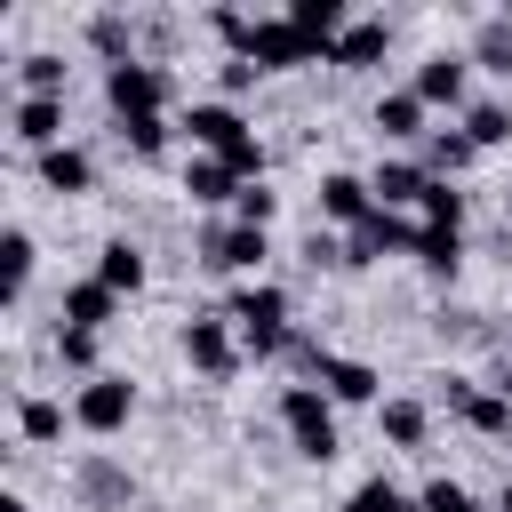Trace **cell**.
Listing matches in <instances>:
<instances>
[{
    "instance_id": "cell-1",
    "label": "cell",
    "mask_w": 512,
    "mask_h": 512,
    "mask_svg": "<svg viewBox=\"0 0 512 512\" xmlns=\"http://www.w3.org/2000/svg\"><path fill=\"white\" fill-rule=\"evenodd\" d=\"M280 424H288V448L304 456V464H328L344 440H336V400L320 392V384H288L280 392Z\"/></svg>"
},
{
    "instance_id": "cell-2",
    "label": "cell",
    "mask_w": 512,
    "mask_h": 512,
    "mask_svg": "<svg viewBox=\"0 0 512 512\" xmlns=\"http://www.w3.org/2000/svg\"><path fill=\"white\" fill-rule=\"evenodd\" d=\"M232 320H240V336H248V352H256V360H272V352L288 344V296H280L272 280L240 288V296H232Z\"/></svg>"
},
{
    "instance_id": "cell-3",
    "label": "cell",
    "mask_w": 512,
    "mask_h": 512,
    "mask_svg": "<svg viewBox=\"0 0 512 512\" xmlns=\"http://www.w3.org/2000/svg\"><path fill=\"white\" fill-rule=\"evenodd\" d=\"M128 416H136V384H128V376H112V368H104V376H88V384L72 392V424H80V432H96V440H112Z\"/></svg>"
},
{
    "instance_id": "cell-4",
    "label": "cell",
    "mask_w": 512,
    "mask_h": 512,
    "mask_svg": "<svg viewBox=\"0 0 512 512\" xmlns=\"http://www.w3.org/2000/svg\"><path fill=\"white\" fill-rule=\"evenodd\" d=\"M104 104H112L120 120H144V112H160V104H168V72H160V64H144V56H128V64H112V72H104Z\"/></svg>"
},
{
    "instance_id": "cell-5",
    "label": "cell",
    "mask_w": 512,
    "mask_h": 512,
    "mask_svg": "<svg viewBox=\"0 0 512 512\" xmlns=\"http://www.w3.org/2000/svg\"><path fill=\"white\" fill-rule=\"evenodd\" d=\"M248 64H256V72H288V64H328V48H312L288 16H256V32H248Z\"/></svg>"
},
{
    "instance_id": "cell-6",
    "label": "cell",
    "mask_w": 512,
    "mask_h": 512,
    "mask_svg": "<svg viewBox=\"0 0 512 512\" xmlns=\"http://www.w3.org/2000/svg\"><path fill=\"white\" fill-rule=\"evenodd\" d=\"M224 320H232V312H192V320H184V360H192L208 384H224V376L240 368V344H232Z\"/></svg>"
},
{
    "instance_id": "cell-7",
    "label": "cell",
    "mask_w": 512,
    "mask_h": 512,
    "mask_svg": "<svg viewBox=\"0 0 512 512\" xmlns=\"http://www.w3.org/2000/svg\"><path fill=\"white\" fill-rule=\"evenodd\" d=\"M184 136H192V144H200L208 160H232V152H240V144H248L256 128H248V120H240L232 104H192V112H184Z\"/></svg>"
},
{
    "instance_id": "cell-8",
    "label": "cell",
    "mask_w": 512,
    "mask_h": 512,
    "mask_svg": "<svg viewBox=\"0 0 512 512\" xmlns=\"http://www.w3.org/2000/svg\"><path fill=\"white\" fill-rule=\"evenodd\" d=\"M416 232H424V224H408V216L376 208V216L344 240V264H384V256H400V248H416Z\"/></svg>"
},
{
    "instance_id": "cell-9",
    "label": "cell",
    "mask_w": 512,
    "mask_h": 512,
    "mask_svg": "<svg viewBox=\"0 0 512 512\" xmlns=\"http://www.w3.org/2000/svg\"><path fill=\"white\" fill-rule=\"evenodd\" d=\"M272 248H264V232L256 224H208L200 232V264H216V272H256Z\"/></svg>"
},
{
    "instance_id": "cell-10",
    "label": "cell",
    "mask_w": 512,
    "mask_h": 512,
    "mask_svg": "<svg viewBox=\"0 0 512 512\" xmlns=\"http://www.w3.org/2000/svg\"><path fill=\"white\" fill-rule=\"evenodd\" d=\"M320 216L360 232V224L376 216V192H368V176H352V168H328V176H320Z\"/></svg>"
},
{
    "instance_id": "cell-11",
    "label": "cell",
    "mask_w": 512,
    "mask_h": 512,
    "mask_svg": "<svg viewBox=\"0 0 512 512\" xmlns=\"http://www.w3.org/2000/svg\"><path fill=\"white\" fill-rule=\"evenodd\" d=\"M448 408H456V424H472V432H512V400L504 392H480L472 376H448Z\"/></svg>"
},
{
    "instance_id": "cell-12",
    "label": "cell",
    "mask_w": 512,
    "mask_h": 512,
    "mask_svg": "<svg viewBox=\"0 0 512 512\" xmlns=\"http://www.w3.org/2000/svg\"><path fill=\"white\" fill-rule=\"evenodd\" d=\"M368 192H376V208H424V192H432V168L424 160H384L376 176H368Z\"/></svg>"
},
{
    "instance_id": "cell-13",
    "label": "cell",
    "mask_w": 512,
    "mask_h": 512,
    "mask_svg": "<svg viewBox=\"0 0 512 512\" xmlns=\"http://www.w3.org/2000/svg\"><path fill=\"white\" fill-rule=\"evenodd\" d=\"M384 56H392V24H384V16H352L328 64H344V72H368V64H384Z\"/></svg>"
},
{
    "instance_id": "cell-14",
    "label": "cell",
    "mask_w": 512,
    "mask_h": 512,
    "mask_svg": "<svg viewBox=\"0 0 512 512\" xmlns=\"http://www.w3.org/2000/svg\"><path fill=\"white\" fill-rule=\"evenodd\" d=\"M312 384H320L328 400H376V384H384V376H376L368 360H344V352H320V360H312Z\"/></svg>"
},
{
    "instance_id": "cell-15",
    "label": "cell",
    "mask_w": 512,
    "mask_h": 512,
    "mask_svg": "<svg viewBox=\"0 0 512 512\" xmlns=\"http://www.w3.org/2000/svg\"><path fill=\"white\" fill-rule=\"evenodd\" d=\"M16 144L56 152V144H64V96H24V104H16Z\"/></svg>"
},
{
    "instance_id": "cell-16",
    "label": "cell",
    "mask_w": 512,
    "mask_h": 512,
    "mask_svg": "<svg viewBox=\"0 0 512 512\" xmlns=\"http://www.w3.org/2000/svg\"><path fill=\"white\" fill-rule=\"evenodd\" d=\"M424 112H432V104H424L416 88H384L368 120H376V136H392V144H408V136H424Z\"/></svg>"
},
{
    "instance_id": "cell-17",
    "label": "cell",
    "mask_w": 512,
    "mask_h": 512,
    "mask_svg": "<svg viewBox=\"0 0 512 512\" xmlns=\"http://www.w3.org/2000/svg\"><path fill=\"white\" fill-rule=\"evenodd\" d=\"M40 184H48L56 200H80V192L96 184V160H88L80 144H56V152H40Z\"/></svg>"
},
{
    "instance_id": "cell-18",
    "label": "cell",
    "mask_w": 512,
    "mask_h": 512,
    "mask_svg": "<svg viewBox=\"0 0 512 512\" xmlns=\"http://www.w3.org/2000/svg\"><path fill=\"white\" fill-rule=\"evenodd\" d=\"M96 280H104L112 296H136V288H144V248H136L128 232H112V240L96 248Z\"/></svg>"
},
{
    "instance_id": "cell-19",
    "label": "cell",
    "mask_w": 512,
    "mask_h": 512,
    "mask_svg": "<svg viewBox=\"0 0 512 512\" xmlns=\"http://www.w3.org/2000/svg\"><path fill=\"white\" fill-rule=\"evenodd\" d=\"M288 24H296L312 48H328V56H336V40H344V24H352V16H344V0H288Z\"/></svg>"
},
{
    "instance_id": "cell-20",
    "label": "cell",
    "mask_w": 512,
    "mask_h": 512,
    "mask_svg": "<svg viewBox=\"0 0 512 512\" xmlns=\"http://www.w3.org/2000/svg\"><path fill=\"white\" fill-rule=\"evenodd\" d=\"M184 200H192V208H224V200H240V176H232L224 160L200 152V160L184 168Z\"/></svg>"
},
{
    "instance_id": "cell-21",
    "label": "cell",
    "mask_w": 512,
    "mask_h": 512,
    "mask_svg": "<svg viewBox=\"0 0 512 512\" xmlns=\"http://www.w3.org/2000/svg\"><path fill=\"white\" fill-rule=\"evenodd\" d=\"M112 304H120V296H112L104 280H72V288H64V304H56V320H64V328H104V320H112Z\"/></svg>"
},
{
    "instance_id": "cell-22",
    "label": "cell",
    "mask_w": 512,
    "mask_h": 512,
    "mask_svg": "<svg viewBox=\"0 0 512 512\" xmlns=\"http://www.w3.org/2000/svg\"><path fill=\"white\" fill-rule=\"evenodd\" d=\"M376 424H384L392 448H424V440H432V408H424V400H384Z\"/></svg>"
},
{
    "instance_id": "cell-23",
    "label": "cell",
    "mask_w": 512,
    "mask_h": 512,
    "mask_svg": "<svg viewBox=\"0 0 512 512\" xmlns=\"http://www.w3.org/2000/svg\"><path fill=\"white\" fill-rule=\"evenodd\" d=\"M416 96H424V104H456V96H464V56H448V48L424 56V64H416Z\"/></svg>"
},
{
    "instance_id": "cell-24",
    "label": "cell",
    "mask_w": 512,
    "mask_h": 512,
    "mask_svg": "<svg viewBox=\"0 0 512 512\" xmlns=\"http://www.w3.org/2000/svg\"><path fill=\"white\" fill-rule=\"evenodd\" d=\"M472 160H480V144H472L464 128H432V152H424V168H432V176H464Z\"/></svg>"
},
{
    "instance_id": "cell-25",
    "label": "cell",
    "mask_w": 512,
    "mask_h": 512,
    "mask_svg": "<svg viewBox=\"0 0 512 512\" xmlns=\"http://www.w3.org/2000/svg\"><path fill=\"white\" fill-rule=\"evenodd\" d=\"M416 264H424V272H440V280H456V264H464V232L424 224V232H416Z\"/></svg>"
},
{
    "instance_id": "cell-26",
    "label": "cell",
    "mask_w": 512,
    "mask_h": 512,
    "mask_svg": "<svg viewBox=\"0 0 512 512\" xmlns=\"http://www.w3.org/2000/svg\"><path fill=\"white\" fill-rule=\"evenodd\" d=\"M16 80H24V96H64V56L32 48V56H16Z\"/></svg>"
},
{
    "instance_id": "cell-27",
    "label": "cell",
    "mask_w": 512,
    "mask_h": 512,
    "mask_svg": "<svg viewBox=\"0 0 512 512\" xmlns=\"http://www.w3.org/2000/svg\"><path fill=\"white\" fill-rule=\"evenodd\" d=\"M16 432H24L32 448L64 440V408H56V400H40V392H32V400H16Z\"/></svg>"
},
{
    "instance_id": "cell-28",
    "label": "cell",
    "mask_w": 512,
    "mask_h": 512,
    "mask_svg": "<svg viewBox=\"0 0 512 512\" xmlns=\"http://www.w3.org/2000/svg\"><path fill=\"white\" fill-rule=\"evenodd\" d=\"M464 136L488 152V144H512V112L496 104V96H480V104H464Z\"/></svg>"
},
{
    "instance_id": "cell-29",
    "label": "cell",
    "mask_w": 512,
    "mask_h": 512,
    "mask_svg": "<svg viewBox=\"0 0 512 512\" xmlns=\"http://www.w3.org/2000/svg\"><path fill=\"white\" fill-rule=\"evenodd\" d=\"M344 512H424V504H416L408 488H392V480L376 472V480H360V488L344 496Z\"/></svg>"
},
{
    "instance_id": "cell-30",
    "label": "cell",
    "mask_w": 512,
    "mask_h": 512,
    "mask_svg": "<svg viewBox=\"0 0 512 512\" xmlns=\"http://www.w3.org/2000/svg\"><path fill=\"white\" fill-rule=\"evenodd\" d=\"M80 496H88V504H128V496H136V480H128L120 464H104V456H96V464L80 472Z\"/></svg>"
},
{
    "instance_id": "cell-31",
    "label": "cell",
    "mask_w": 512,
    "mask_h": 512,
    "mask_svg": "<svg viewBox=\"0 0 512 512\" xmlns=\"http://www.w3.org/2000/svg\"><path fill=\"white\" fill-rule=\"evenodd\" d=\"M120 144H128L136 160H160V152H168V112H144V120H120Z\"/></svg>"
},
{
    "instance_id": "cell-32",
    "label": "cell",
    "mask_w": 512,
    "mask_h": 512,
    "mask_svg": "<svg viewBox=\"0 0 512 512\" xmlns=\"http://www.w3.org/2000/svg\"><path fill=\"white\" fill-rule=\"evenodd\" d=\"M0 272H8V296H24V280H32V232L24 224L0 232Z\"/></svg>"
},
{
    "instance_id": "cell-33",
    "label": "cell",
    "mask_w": 512,
    "mask_h": 512,
    "mask_svg": "<svg viewBox=\"0 0 512 512\" xmlns=\"http://www.w3.org/2000/svg\"><path fill=\"white\" fill-rule=\"evenodd\" d=\"M88 48H96V56H112V64H128V16H112V8H104V16H88Z\"/></svg>"
},
{
    "instance_id": "cell-34",
    "label": "cell",
    "mask_w": 512,
    "mask_h": 512,
    "mask_svg": "<svg viewBox=\"0 0 512 512\" xmlns=\"http://www.w3.org/2000/svg\"><path fill=\"white\" fill-rule=\"evenodd\" d=\"M424 224H440V232L464 224V192H456L448 176H432V192H424Z\"/></svg>"
},
{
    "instance_id": "cell-35",
    "label": "cell",
    "mask_w": 512,
    "mask_h": 512,
    "mask_svg": "<svg viewBox=\"0 0 512 512\" xmlns=\"http://www.w3.org/2000/svg\"><path fill=\"white\" fill-rule=\"evenodd\" d=\"M56 360L80 368V376H104V368H96V328H56Z\"/></svg>"
},
{
    "instance_id": "cell-36",
    "label": "cell",
    "mask_w": 512,
    "mask_h": 512,
    "mask_svg": "<svg viewBox=\"0 0 512 512\" xmlns=\"http://www.w3.org/2000/svg\"><path fill=\"white\" fill-rule=\"evenodd\" d=\"M272 216H280V192H264V184H240V200H232V224H256V232H264Z\"/></svg>"
},
{
    "instance_id": "cell-37",
    "label": "cell",
    "mask_w": 512,
    "mask_h": 512,
    "mask_svg": "<svg viewBox=\"0 0 512 512\" xmlns=\"http://www.w3.org/2000/svg\"><path fill=\"white\" fill-rule=\"evenodd\" d=\"M416 504H424V512H480V504H472V488H464V480H432V488H424V496H416Z\"/></svg>"
},
{
    "instance_id": "cell-38",
    "label": "cell",
    "mask_w": 512,
    "mask_h": 512,
    "mask_svg": "<svg viewBox=\"0 0 512 512\" xmlns=\"http://www.w3.org/2000/svg\"><path fill=\"white\" fill-rule=\"evenodd\" d=\"M480 56H488L496 72H512V24H504V16H488V24H480Z\"/></svg>"
},
{
    "instance_id": "cell-39",
    "label": "cell",
    "mask_w": 512,
    "mask_h": 512,
    "mask_svg": "<svg viewBox=\"0 0 512 512\" xmlns=\"http://www.w3.org/2000/svg\"><path fill=\"white\" fill-rule=\"evenodd\" d=\"M0 512H32V504H24V496H0Z\"/></svg>"
},
{
    "instance_id": "cell-40",
    "label": "cell",
    "mask_w": 512,
    "mask_h": 512,
    "mask_svg": "<svg viewBox=\"0 0 512 512\" xmlns=\"http://www.w3.org/2000/svg\"><path fill=\"white\" fill-rule=\"evenodd\" d=\"M496 512H512V480H504V496H496Z\"/></svg>"
},
{
    "instance_id": "cell-41",
    "label": "cell",
    "mask_w": 512,
    "mask_h": 512,
    "mask_svg": "<svg viewBox=\"0 0 512 512\" xmlns=\"http://www.w3.org/2000/svg\"><path fill=\"white\" fill-rule=\"evenodd\" d=\"M504 208H512V192H504Z\"/></svg>"
}]
</instances>
